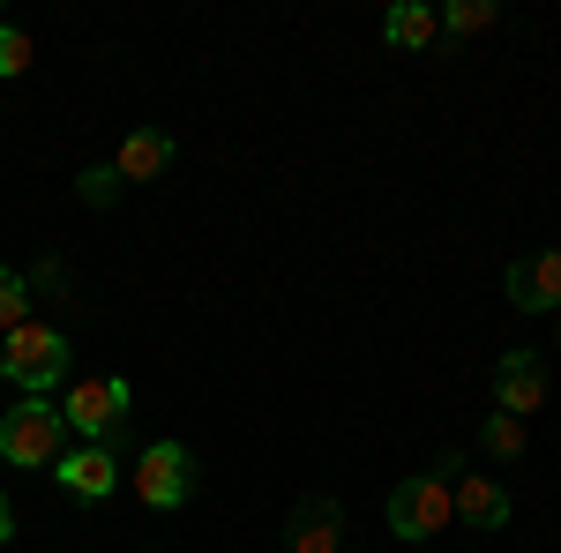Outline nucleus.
<instances>
[{
    "label": "nucleus",
    "instance_id": "4",
    "mask_svg": "<svg viewBox=\"0 0 561 553\" xmlns=\"http://www.w3.org/2000/svg\"><path fill=\"white\" fill-rule=\"evenodd\" d=\"M128 404H135V389L121 375H90V382H76L60 396V426L83 434V441H113L128 426Z\"/></svg>",
    "mask_w": 561,
    "mask_h": 553
},
{
    "label": "nucleus",
    "instance_id": "9",
    "mask_svg": "<svg viewBox=\"0 0 561 553\" xmlns=\"http://www.w3.org/2000/svg\"><path fill=\"white\" fill-rule=\"evenodd\" d=\"M60 486L76 494V502H105L113 486H121V457L105 449V441H90V449H76V457H60Z\"/></svg>",
    "mask_w": 561,
    "mask_h": 553
},
{
    "label": "nucleus",
    "instance_id": "14",
    "mask_svg": "<svg viewBox=\"0 0 561 553\" xmlns=\"http://www.w3.org/2000/svg\"><path fill=\"white\" fill-rule=\"evenodd\" d=\"M494 23V0H449L442 8V31H457V38H479Z\"/></svg>",
    "mask_w": 561,
    "mask_h": 553
},
{
    "label": "nucleus",
    "instance_id": "8",
    "mask_svg": "<svg viewBox=\"0 0 561 553\" xmlns=\"http://www.w3.org/2000/svg\"><path fill=\"white\" fill-rule=\"evenodd\" d=\"M494 396H502L510 419H531V412L547 404V367H539V352H502V367H494Z\"/></svg>",
    "mask_w": 561,
    "mask_h": 553
},
{
    "label": "nucleus",
    "instance_id": "18",
    "mask_svg": "<svg viewBox=\"0 0 561 553\" xmlns=\"http://www.w3.org/2000/svg\"><path fill=\"white\" fill-rule=\"evenodd\" d=\"M15 539V509H8V494H0V546Z\"/></svg>",
    "mask_w": 561,
    "mask_h": 553
},
{
    "label": "nucleus",
    "instance_id": "17",
    "mask_svg": "<svg viewBox=\"0 0 561 553\" xmlns=\"http://www.w3.org/2000/svg\"><path fill=\"white\" fill-rule=\"evenodd\" d=\"M113 195H121V172H113V165H90L83 172V203H113Z\"/></svg>",
    "mask_w": 561,
    "mask_h": 553
},
{
    "label": "nucleus",
    "instance_id": "7",
    "mask_svg": "<svg viewBox=\"0 0 561 553\" xmlns=\"http://www.w3.org/2000/svg\"><path fill=\"white\" fill-rule=\"evenodd\" d=\"M510 307H524V314H561V247L510 262Z\"/></svg>",
    "mask_w": 561,
    "mask_h": 553
},
{
    "label": "nucleus",
    "instance_id": "3",
    "mask_svg": "<svg viewBox=\"0 0 561 553\" xmlns=\"http://www.w3.org/2000/svg\"><path fill=\"white\" fill-rule=\"evenodd\" d=\"M60 367H68V337L53 322H23L15 337H0V375L23 396H45V389L60 382Z\"/></svg>",
    "mask_w": 561,
    "mask_h": 553
},
{
    "label": "nucleus",
    "instance_id": "2",
    "mask_svg": "<svg viewBox=\"0 0 561 553\" xmlns=\"http://www.w3.org/2000/svg\"><path fill=\"white\" fill-rule=\"evenodd\" d=\"M60 404H45V396H23L15 412H0V464L15 471H53L60 464Z\"/></svg>",
    "mask_w": 561,
    "mask_h": 553
},
{
    "label": "nucleus",
    "instance_id": "6",
    "mask_svg": "<svg viewBox=\"0 0 561 553\" xmlns=\"http://www.w3.org/2000/svg\"><path fill=\"white\" fill-rule=\"evenodd\" d=\"M285 553H345V509L330 494H300L285 516Z\"/></svg>",
    "mask_w": 561,
    "mask_h": 553
},
{
    "label": "nucleus",
    "instance_id": "10",
    "mask_svg": "<svg viewBox=\"0 0 561 553\" xmlns=\"http://www.w3.org/2000/svg\"><path fill=\"white\" fill-rule=\"evenodd\" d=\"M165 165H173V135L165 128H135L128 142H121V158H113L121 180H158Z\"/></svg>",
    "mask_w": 561,
    "mask_h": 553
},
{
    "label": "nucleus",
    "instance_id": "12",
    "mask_svg": "<svg viewBox=\"0 0 561 553\" xmlns=\"http://www.w3.org/2000/svg\"><path fill=\"white\" fill-rule=\"evenodd\" d=\"M457 516H465L472 531H502V523H510V494H502L494 479H457Z\"/></svg>",
    "mask_w": 561,
    "mask_h": 553
},
{
    "label": "nucleus",
    "instance_id": "1",
    "mask_svg": "<svg viewBox=\"0 0 561 553\" xmlns=\"http://www.w3.org/2000/svg\"><path fill=\"white\" fill-rule=\"evenodd\" d=\"M457 471H465V457L449 449L427 479H404V486L389 494V531L412 539V546H420V539H442L449 516H457Z\"/></svg>",
    "mask_w": 561,
    "mask_h": 553
},
{
    "label": "nucleus",
    "instance_id": "13",
    "mask_svg": "<svg viewBox=\"0 0 561 553\" xmlns=\"http://www.w3.org/2000/svg\"><path fill=\"white\" fill-rule=\"evenodd\" d=\"M31 322V277L23 269H0V337H15Z\"/></svg>",
    "mask_w": 561,
    "mask_h": 553
},
{
    "label": "nucleus",
    "instance_id": "11",
    "mask_svg": "<svg viewBox=\"0 0 561 553\" xmlns=\"http://www.w3.org/2000/svg\"><path fill=\"white\" fill-rule=\"evenodd\" d=\"M434 31H442V15H434L427 0H397V8L382 15V38H389V45H404V53H427Z\"/></svg>",
    "mask_w": 561,
    "mask_h": 553
},
{
    "label": "nucleus",
    "instance_id": "16",
    "mask_svg": "<svg viewBox=\"0 0 561 553\" xmlns=\"http://www.w3.org/2000/svg\"><path fill=\"white\" fill-rule=\"evenodd\" d=\"M15 76H31V38L15 23H0V83H15Z\"/></svg>",
    "mask_w": 561,
    "mask_h": 553
},
{
    "label": "nucleus",
    "instance_id": "5",
    "mask_svg": "<svg viewBox=\"0 0 561 553\" xmlns=\"http://www.w3.org/2000/svg\"><path fill=\"white\" fill-rule=\"evenodd\" d=\"M135 494H142L150 509H180V502L195 494V457H187L180 441H150V449L135 457Z\"/></svg>",
    "mask_w": 561,
    "mask_h": 553
},
{
    "label": "nucleus",
    "instance_id": "15",
    "mask_svg": "<svg viewBox=\"0 0 561 553\" xmlns=\"http://www.w3.org/2000/svg\"><path fill=\"white\" fill-rule=\"evenodd\" d=\"M479 441H486V457L517 464V457H524V419H510V412H502V419H486V434H479Z\"/></svg>",
    "mask_w": 561,
    "mask_h": 553
}]
</instances>
